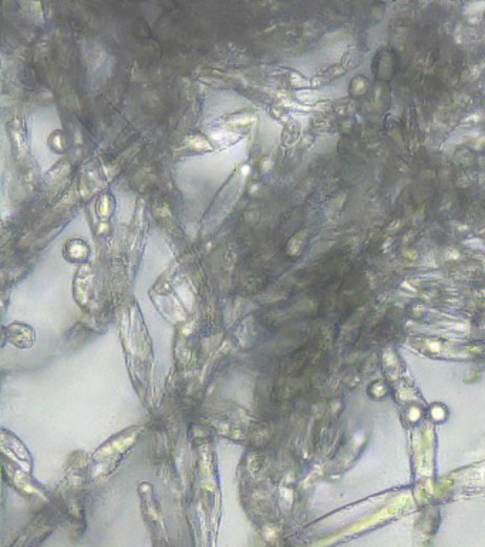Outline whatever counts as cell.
Masks as SVG:
<instances>
[{"label":"cell","instance_id":"6da1fadb","mask_svg":"<svg viewBox=\"0 0 485 547\" xmlns=\"http://www.w3.org/2000/svg\"><path fill=\"white\" fill-rule=\"evenodd\" d=\"M10 331H7L9 335H10V341L12 344L19 348H29L32 346L33 339H34V333H33V329L29 326L25 332H19V324H13V325L9 326Z\"/></svg>","mask_w":485,"mask_h":547}]
</instances>
